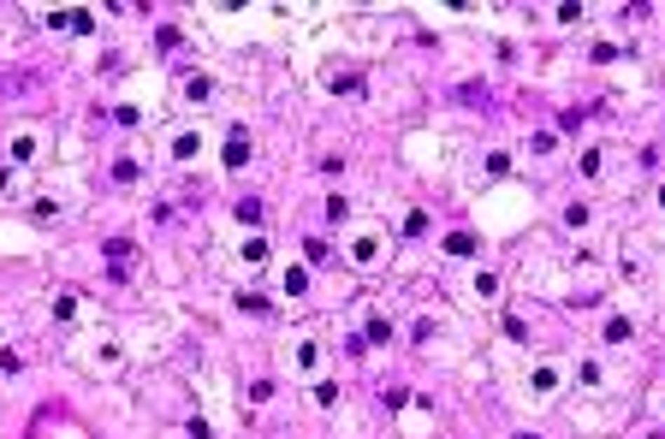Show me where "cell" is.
<instances>
[{"instance_id":"2","label":"cell","mask_w":665,"mask_h":439,"mask_svg":"<svg viewBox=\"0 0 665 439\" xmlns=\"http://www.w3.org/2000/svg\"><path fill=\"white\" fill-rule=\"evenodd\" d=\"M125 256H131V244H119V237H113V244H107V261H113V273H125Z\"/></svg>"},{"instance_id":"1","label":"cell","mask_w":665,"mask_h":439,"mask_svg":"<svg viewBox=\"0 0 665 439\" xmlns=\"http://www.w3.org/2000/svg\"><path fill=\"white\" fill-rule=\"evenodd\" d=\"M244 155H249V143H244V137H232V143H226V167H244Z\"/></svg>"},{"instance_id":"4","label":"cell","mask_w":665,"mask_h":439,"mask_svg":"<svg viewBox=\"0 0 665 439\" xmlns=\"http://www.w3.org/2000/svg\"><path fill=\"white\" fill-rule=\"evenodd\" d=\"M517 439H535V433H517Z\"/></svg>"},{"instance_id":"3","label":"cell","mask_w":665,"mask_h":439,"mask_svg":"<svg viewBox=\"0 0 665 439\" xmlns=\"http://www.w3.org/2000/svg\"><path fill=\"white\" fill-rule=\"evenodd\" d=\"M238 220H244V225H261V202H238Z\"/></svg>"}]
</instances>
